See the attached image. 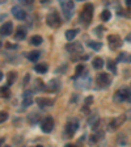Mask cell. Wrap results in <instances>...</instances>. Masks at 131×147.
<instances>
[{"label": "cell", "mask_w": 131, "mask_h": 147, "mask_svg": "<svg viewBox=\"0 0 131 147\" xmlns=\"http://www.w3.org/2000/svg\"><path fill=\"white\" fill-rule=\"evenodd\" d=\"M92 18H93V5L92 4H85L81 13H80V20H81L83 24L88 25L92 22Z\"/></svg>", "instance_id": "cell-1"}, {"label": "cell", "mask_w": 131, "mask_h": 147, "mask_svg": "<svg viewBox=\"0 0 131 147\" xmlns=\"http://www.w3.org/2000/svg\"><path fill=\"white\" fill-rule=\"evenodd\" d=\"M130 95H131V91L128 88H126V87H122V88H119L118 91L114 93V102H117V104H121V102H123V101H128V98H130Z\"/></svg>", "instance_id": "cell-2"}, {"label": "cell", "mask_w": 131, "mask_h": 147, "mask_svg": "<svg viewBox=\"0 0 131 147\" xmlns=\"http://www.w3.org/2000/svg\"><path fill=\"white\" fill-rule=\"evenodd\" d=\"M46 22H47V25L51 28H59L62 25V20L60 17H59L58 12H55V11H52L51 13H49L47 15V18H46Z\"/></svg>", "instance_id": "cell-3"}, {"label": "cell", "mask_w": 131, "mask_h": 147, "mask_svg": "<svg viewBox=\"0 0 131 147\" xmlns=\"http://www.w3.org/2000/svg\"><path fill=\"white\" fill-rule=\"evenodd\" d=\"M96 84L98 88H107L110 86V78L109 74L106 72H100L96 76Z\"/></svg>", "instance_id": "cell-4"}, {"label": "cell", "mask_w": 131, "mask_h": 147, "mask_svg": "<svg viewBox=\"0 0 131 147\" xmlns=\"http://www.w3.org/2000/svg\"><path fill=\"white\" fill-rule=\"evenodd\" d=\"M62 11H63V15L66 18H71L73 16V12H75V4H73L72 0H67L62 3Z\"/></svg>", "instance_id": "cell-5"}, {"label": "cell", "mask_w": 131, "mask_h": 147, "mask_svg": "<svg viewBox=\"0 0 131 147\" xmlns=\"http://www.w3.org/2000/svg\"><path fill=\"white\" fill-rule=\"evenodd\" d=\"M107 42H109V47L112 50H118L122 46V40L118 34H110L107 37Z\"/></svg>", "instance_id": "cell-6"}, {"label": "cell", "mask_w": 131, "mask_h": 147, "mask_svg": "<svg viewBox=\"0 0 131 147\" xmlns=\"http://www.w3.org/2000/svg\"><path fill=\"white\" fill-rule=\"evenodd\" d=\"M79 129V121L76 118H71L68 119L67 125H66V133H67L68 137H73V134L76 133V130Z\"/></svg>", "instance_id": "cell-7"}, {"label": "cell", "mask_w": 131, "mask_h": 147, "mask_svg": "<svg viewBox=\"0 0 131 147\" xmlns=\"http://www.w3.org/2000/svg\"><path fill=\"white\" fill-rule=\"evenodd\" d=\"M41 129H42L43 133H50L52 131V129H54V118L52 117H46V118L42 119V122H41Z\"/></svg>", "instance_id": "cell-8"}, {"label": "cell", "mask_w": 131, "mask_h": 147, "mask_svg": "<svg viewBox=\"0 0 131 147\" xmlns=\"http://www.w3.org/2000/svg\"><path fill=\"white\" fill-rule=\"evenodd\" d=\"M125 119H126V117L123 116V114H122V116H119V117H116V118H113L109 122V126H107L109 131H116L117 129H118L119 126L125 122Z\"/></svg>", "instance_id": "cell-9"}, {"label": "cell", "mask_w": 131, "mask_h": 147, "mask_svg": "<svg viewBox=\"0 0 131 147\" xmlns=\"http://www.w3.org/2000/svg\"><path fill=\"white\" fill-rule=\"evenodd\" d=\"M12 15L15 16L17 20H25L26 18V13H25V11L21 8V7H13L12 8Z\"/></svg>", "instance_id": "cell-10"}, {"label": "cell", "mask_w": 131, "mask_h": 147, "mask_svg": "<svg viewBox=\"0 0 131 147\" xmlns=\"http://www.w3.org/2000/svg\"><path fill=\"white\" fill-rule=\"evenodd\" d=\"M66 49H67L70 53H81L83 46L80 42H72V43H68V45L66 46Z\"/></svg>", "instance_id": "cell-11"}, {"label": "cell", "mask_w": 131, "mask_h": 147, "mask_svg": "<svg viewBox=\"0 0 131 147\" xmlns=\"http://www.w3.org/2000/svg\"><path fill=\"white\" fill-rule=\"evenodd\" d=\"M37 104L40 105L41 108H46V107H51L54 104L52 98H47V97H37Z\"/></svg>", "instance_id": "cell-12"}, {"label": "cell", "mask_w": 131, "mask_h": 147, "mask_svg": "<svg viewBox=\"0 0 131 147\" xmlns=\"http://www.w3.org/2000/svg\"><path fill=\"white\" fill-rule=\"evenodd\" d=\"M12 32H13V24L11 21L1 25V34H3V36H11Z\"/></svg>", "instance_id": "cell-13"}, {"label": "cell", "mask_w": 131, "mask_h": 147, "mask_svg": "<svg viewBox=\"0 0 131 147\" xmlns=\"http://www.w3.org/2000/svg\"><path fill=\"white\" fill-rule=\"evenodd\" d=\"M59 87H60V82H59V80L52 79V80H50V82L47 83V86H46V89H47V91L54 92V91H58Z\"/></svg>", "instance_id": "cell-14"}, {"label": "cell", "mask_w": 131, "mask_h": 147, "mask_svg": "<svg viewBox=\"0 0 131 147\" xmlns=\"http://www.w3.org/2000/svg\"><path fill=\"white\" fill-rule=\"evenodd\" d=\"M33 104V98H32V92H25L24 93V102H22V105H24L25 108L26 107H30V105Z\"/></svg>", "instance_id": "cell-15"}, {"label": "cell", "mask_w": 131, "mask_h": 147, "mask_svg": "<svg viewBox=\"0 0 131 147\" xmlns=\"http://www.w3.org/2000/svg\"><path fill=\"white\" fill-rule=\"evenodd\" d=\"M92 64H93V68H95V70H101V68L104 67V61H102V58H100V57H96V58L93 59V62H92Z\"/></svg>", "instance_id": "cell-16"}, {"label": "cell", "mask_w": 131, "mask_h": 147, "mask_svg": "<svg viewBox=\"0 0 131 147\" xmlns=\"http://www.w3.org/2000/svg\"><path fill=\"white\" fill-rule=\"evenodd\" d=\"M15 38L16 40H24V38H26V30H25L24 28H17L16 29Z\"/></svg>", "instance_id": "cell-17"}, {"label": "cell", "mask_w": 131, "mask_h": 147, "mask_svg": "<svg viewBox=\"0 0 131 147\" xmlns=\"http://www.w3.org/2000/svg\"><path fill=\"white\" fill-rule=\"evenodd\" d=\"M87 45H88L91 49L96 50V51H97V50H100L101 47H102V43H101L100 41H88V42H87Z\"/></svg>", "instance_id": "cell-18"}, {"label": "cell", "mask_w": 131, "mask_h": 147, "mask_svg": "<svg viewBox=\"0 0 131 147\" xmlns=\"http://www.w3.org/2000/svg\"><path fill=\"white\" fill-rule=\"evenodd\" d=\"M16 79H17V74H16L15 71H11V72L8 74V76H7V84H8V86H12L13 83L16 82Z\"/></svg>", "instance_id": "cell-19"}, {"label": "cell", "mask_w": 131, "mask_h": 147, "mask_svg": "<svg viewBox=\"0 0 131 147\" xmlns=\"http://www.w3.org/2000/svg\"><path fill=\"white\" fill-rule=\"evenodd\" d=\"M40 55H41V53L36 50V51H30V53H29V54L26 55V58L29 59L30 62H37V61H38V58H40Z\"/></svg>", "instance_id": "cell-20"}, {"label": "cell", "mask_w": 131, "mask_h": 147, "mask_svg": "<svg viewBox=\"0 0 131 147\" xmlns=\"http://www.w3.org/2000/svg\"><path fill=\"white\" fill-rule=\"evenodd\" d=\"M40 119H41L40 113H30L29 116H28V121H29L30 123H33V125H34V123L38 122Z\"/></svg>", "instance_id": "cell-21"}, {"label": "cell", "mask_w": 131, "mask_h": 147, "mask_svg": "<svg viewBox=\"0 0 131 147\" xmlns=\"http://www.w3.org/2000/svg\"><path fill=\"white\" fill-rule=\"evenodd\" d=\"M34 70L37 71V72H40V74H45L46 71H47V64L45 63H38L34 66Z\"/></svg>", "instance_id": "cell-22"}, {"label": "cell", "mask_w": 131, "mask_h": 147, "mask_svg": "<svg viewBox=\"0 0 131 147\" xmlns=\"http://www.w3.org/2000/svg\"><path fill=\"white\" fill-rule=\"evenodd\" d=\"M76 34H77V29H70V30L66 32V38L68 41H72L76 37Z\"/></svg>", "instance_id": "cell-23"}, {"label": "cell", "mask_w": 131, "mask_h": 147, "mask_svg": "<svg viewBox=\"0 0 131 147\" xmlns=\"http://www.w3.org/2000/svg\"><path fill=\"white\" fill-rule=\"evenodd\" d=\"M42 37L41 36H33L30 38V43L32 45H34V46H38V45H41V43H42Z\"/></svg>", "instance_id": "cell-24"}, {"label": "cell", "mask_w": 131, "mask_h": 147, "mask_svg": "<svg viewBox=\"0 0 131 147\" xmlns=\"http://www.w3.org/2000/svg\"><path fill=\"white\" fill-rule=\"evenodd\" d=\"M110 17H112V13H110L109 9H104L102 13H101V18H102V21H109Z\"/></svg>", "instance_id": "cell-25"}, {"label": "cell", "mask_w": 131, "mask_h": 147, "mask_svg": "<svg viewBox=\"0 0 131 147\" xmlns=\"http://www.w3.org/2000/svg\"><path fill=\"white\" fill-rule=\"evenodd\" d=\"M107 70L110 71V72L113 74H117V64L114 61H107Z\"/></svg>", "instance_id": "cell-26"}, {"label": "cell", "mask_w": 131, "mask_h": 147, "mask_svg": "<svg viewBox=\"0 0 131 147\" xmlns=\"http://www.w3.org/2000/svg\"><path fill=\"white\" fill-rule=\"evenodd\" d=\"M1 96H3L4 98H8L9 96H11V92H9L8 87H1Z\"/></svg>", "instance_id": "cell-27"}, {"label": "cell", "mask_w": 131, "mask_h": 147, "mask_svg": "<svg viewBox=\"0 0 131 147\" xmlns=\"http://www.w3.org/2000/svg\"><path fill=\"white\" fill-rule=\"evenodd\" d=\"M34 88L36 89H38V91H41V89H45L46 87L43 86V83H42V80H36V84H34Z\"/></svg>", "instance_id": "cell-28"}, {"label": "cell", "mask_w": 131, "mask_h": 147, "mask_svg": "<svg viewBox=\"0 0 131 147\" xmlns=\"http://www.w3.org/2000/svg\"><path fill=\"white\" fill-rule=\"evenodd\" d=\"M75 71H76V76H80V75H83V74H84V71H85V67H84L83 64H79Z\"/></svg>", "instance_id": "cell-29"}, {"label": "cell", "mask_w": 131, "mask_h": 147, "mask_svg": "<svg viewBox=\"0 0 131 147\" xmlns=\"http://www.w3.org/2000/svg\"><path fill=\"white\" fill-rule=\"evenodd\" d=\"M128 59H130V58L127 57V54H126V53H122V54L118 55V61L119 62H127Z\"/></svg>", "instance_id": "cell-30"}, {"label": "cell", "mask_w": 131, "mask_h": 147, "mask_svg": "<svg viewBox=\"0 0 131 147\" xmlns=\"http://www.w3.org/2000/svg\"><path fill=\"white\" fill-rule=\"evenodd\" d=\"M7 118H8V113H7V112H1V113H0V122L1 123L5 122Z\"/></svg>", "instance_id": "cell-31"}, {"label": "cell", "mask_w": 131, "mask_h": 147, "mask_svg": "<svg viewBox=\"0 0 131 147\" xmlns=\"http://www.w3.org/2000/svg\"><path fill=\"white\" fill-rule=\"evenodd\" d=\"M92 102H93V97H92V96H88V97H85V100H84V105H85V107H91Z\"/></svg>", "instance_id": "cell-32"}, {"label": "cell", "mask_w": 131, "mask_h": 147, "mask_svg": "<svg viewBox=\"0 0 131 147\" xmlns=\"http://www.w3.org/2000/svg\"><path fill=\"white\" fill-rule=\"evenodd\" d=\"M95 33L97 34V36L101 37V36H102V33H104V28H102V26H97L95 29Z\"/></svg>", "instance_id": "cell-33"}, {"label": "cell", "mask_w": 131, "mask_h": 147, "mask_svg": "<svg viewBox=\"0 0 131 147\" xmlns=\"http://www.w3.org/2000/svg\"><path fill=\"white\" fill-rule=\"evenodd\" d=\"M29 79H30V75H26V76L24 78V84H28V82H29Z\"/></svg>", "instance_id": "cell-34"}, {"label": "cell", "mask_w": 131, "mask_h": 147, "mask_svg": "<svg viewBox=\"0 0 131 147\" xmlns=\"http://www.w3.org/2000/svg\"><path fill=\"white\" fill-rule=\"evenodd\" d=\"M126 5H127V7H131V0H126Z\"/></svg>", "instance_id": "cell-35"}, {"label": "cell", "mask_w": 131, "mask_h": 147, "mask_svg": "<svg viewBox=\"0 0 131 147\" xmlns=\"http://www.w3.org/2000/svg\"><path fill=\"white\" fill-rule=\"evenodd\" d=\"M126 40H127L128 42H131V33H130V34H128V36H127V38H126Z\"/></svg>", "instance_id": "cell-36"}, {"label": "cell", "mask_w": 131, "mask_h": 147, "mask_svg": "<svg viewBox=\"0 0 131 147\" xmlns=\"http://www.w3.org/2000/svg\"><path fill=\"white\" fill-rule=\"evenodd\" d=\"M46 1L49 3V0H41V3H46Z\"/></svg>", "instance_id": "cell-37"}, {"label": "cell", "mask_w": 131, "mask_h": 147, "mask_svg": "<svg viewBox=\"0 0 131 147\" xmlns=\"http://www.w3.org/2000/svg\"><path fill=\"white\" fill-rule=\"evenodd\" d=\"M79 1H84V0H79Z\"/></svg>", "instance_id": "cell-38"}]
</instances>
